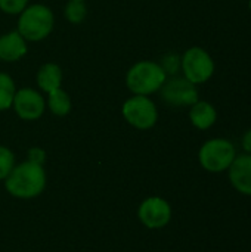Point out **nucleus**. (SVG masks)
Returning <instances> with one entry per match:
<instances>
[{
    "label": "nucleus",
    "instance_id": "obj_2",
    "mask_svg": "<svg viewBox=\"0 0 251 252\" xmlns=\"http://www.w3.org/2000/svg\"><path fill=\"white\" fill-rule=\"evenodd\" d=\"M126 83L135 94H151L163 87L166 83V72L158 63L142 61L130 68Z\"/></svg>",
    "mask_w": 251,
    "mask_h": 252
},
{
    "label": "nucleus",
    "instance_id": "obj_10",
    "mask_svg": "<svg viewBox=\"0 0 251 252\" xmlns=\"http://www.w3.org/2000/svg\"><path fill=\"white\" fill-rule=\"evenodd\" d=\"M228 170L232 186L240 193L251 196V155L235 157Z\"/></svg>",
    "mask_w": 251,
    "mask_h": 252
},
{
    "label": "nucleus",
    "instance_id": "obj_12",
    "mask_svg": "<svg viewBox=\"0 0 251 252\" xmlns=\"http://www.w3.org/2000/svg\"><path fill=\"white\" fill-rule=\"evenodd\" d=\"M61 81H62V71L56 63L43 65L37 74V84L46 93H50V92L59 89Z\"/></svg>",
    "mask_w": 251,
    "mask_h": 252
},
{
    "label": "nucleus",
    "instance_id": "obj_14",
    "mask_svg": "<svg viewBox=\"0 0 251 252\" xmlns=\"http://www.w3.org/2000/svg\"><path fill=\"white\" fill-rule=\"evenodd\" d=\"M49 109L55 115H67L71 109V99L70 96L59 87L49 93Z\"/></svg>",
    "mask_w": 251,
    "mask_h": 252
},
{
    "label": "nucleus",
    "instance_id": "obj_22",
    "mask_svg": "<svg viewBox=\"0 0 251 252\" xmlns=\"http://www.w3.org/2000/svg\"><path fill=\"white\" fill-rule=\"evenodd\" d=\"M77 1H83V0H77Z\"/></svg>",
    "mask_w": 251,
    "mask_h": 252
},
{
    "label": "nucleus",
    "instance_id": "obj_9",
    "mask_svg": "<svg viewBox=\"0 0 251 252\" xmlns=\"http://www.w3.org/2000/svg\"><path fill=\"white\" fill-rule=\"evenodd\" d=\"M13 108L22 120H37L44 111V100L40 93L33 89H22L15 93Z\"/></svg>",
    "mask_w": 251,
    "mask_h": 252
},
{
    "label": "nucleus",
    "instance_id": "obj_16",
    "mask_svg": "<svg viewBox=\"0 0 251 252\" xmlns=\"http://www.w3.org/2000/svg\"><path fill=\"white\" fill-rule=\"evenodd\" d=\"M65 16L72 24H80L86 16V6L83 1L71 0L65 7Z\"/></svg>",
    "mask_w": 251,
    "mask_h": 252
},
{
    "label": "nucleus",
    "instance_id": "obj_19",
    "mask_svg": "<svg viewBox=\"0 0 251 252\" xmlns=\"http://www.w3.org/2000/svg\"><path fill=\"white\" fill-rule=\"evenodd\" d=\"M43 159H44V152H43L41 149L34 148V149H31V151H30V161L37 162V164H40V165H41Z\"/></svg>",
    "mask_w": 251,
    "mask_h": 252
},
{
    "label": "nucleus",
    "instance_id": "obj_7",
    "mask_svg": "<svg viewBox=\"0 0 251 252\" xmlns=\"http://www.w3.org/2000/svg\"><path fill=\"white\" fill-rule=\"evenodd\" d=\"M138 216L148 229H161L169 224L172 219V208L163 198L152 196L141 204Z\"/></svg>",
    "mask_w": 251,
    "mask_h": 252
},
{
    "label": "nucleus",
    "instance_id": "obj_20",
    "mask_svg": "<svg viewBox=\"0 0 251 252\" xmlns=\"http://www.w3.org/2000/svg\"><path fill=\"white\" fill-rule=\"evenodd\" d=\"M243 148L251 155V128L244 134V137H243Z\"/></svg>",
    "mask_w": 251,
    "mask_h": 252
},
{
    "label": "nucleus",
    "instance_id": "obj_6",
    "mask_svg": "<svg viewBox=\"0 0 251 252\" xmlns=\"http://www.w3.org/2000/svg\"><path fill=\"white\" fill-rule=\"evenodd\" d=\"M182 68L185 72V78L194 84H198L207 81L212 77L215 71V63L206 50H203L201 47H191L185 52L182 58Z\"/></svg>",
    "mask_w": 251,
    "mask_h": 252
},
{
    "label": "nucleus",
    "instance_id": "obj_21",
    "mask_svg": "<svg viewBox=\"0 0 251 252\" xmlns=\"http://www.w3.org/2000/svg\"><path fill=\"white\" fill-rule=\"evenodd\" d=\"M250 9H251V0H250Z\"/></svg>",
    "mask_w": 251,
    "mask_h": 252
},
{
    "label": "nucleus",
    "instance_id": "obj_11",
    "mask_svg": "<svg viewBox=\"0 0 251 252\" xmlns=\"http://www.w3.org/2000/svg\"><path fill=\"white\" fill-rule=\"evenodd\" d=\"M27 53L25 38L18 32L12 31L0 37V59L1 61H18Z\"/></svg>",
    "mask_w": 251,
    "mask_h": 252
},
{
    "label": "nucleus",
    "instance_id": "obj_8",
    "mask_svg": "<svg viewBox=\"0 0 251 252\" xmlns=\"http://www.w3.org/2000/svg\"><path fill=\"white\" fill-rule=\"evenodd\" d=\"M163 99L175 106H186L194 105L198 100V93L195 84L186 78H173L163 84L161 90Z\"/></svg>",
    "mask_w": 251,
    "mask_h": 252
},
{
    "label": "nucleus",
    "instance_id": "obj_1",
    "mask_svg": "<svg viewBox=\"0 0 251 252\" xmlns=\"http://www.w3.org/2000/svg\"><path fill=\"white\" fill-rule=\"evenodd\" d=\"M6 190L21 199H31L38 196L46 186V173L37 162H22L10 171L6 177Z\"/></svg>",
    "mask_w": 251,
    "mask_h": 252
},
{
    "label": "nucleus",
    "instance_id": "obj_5",
    "mask_svg": "<svg viewBox=\"0 0 251 252\" xmlns=\"http://www.w3.org/2000/svg\"><path fill=\"white\" fill-rule=\"evenodd\" d=\"M123 115L129 124L139 130H148L157 123L158 114L154 102L146 96L136 94L123 105Z\"/></svg>",
    "mask_w": 251,
    "mask_h": 252
},
{
    "label": "nucleus",
    "instance_id": "obj_3",
    "mask_svg": "<svg viewBox=\"0 0 251 252\" xmlns=\"http://www.w3.org/2000/svg\"><path fill=\"white\" fill-rule=\"evenodd\" d=\"M53 28V13L44 4H33L21 12L18 32L31 41L43 40Z\"/></svg>",
    "mask_w": 251,
    "mask_h": 252
},
{
    "label": "nucleus",
    "instance_id": "obj_4",
    "mask_svg": "<svg viewBox=\"0 0 251 252\" xmlns=\"http://www.w3.org/2000/svg\"><path fill=\"white\" fill-rule=\"evenodd\" d=\"M198 158L204 170L210 173H220L228 170L235 159V148L225 139H213L203 145Z\"/></svg>",
    "mask_w": 251,
    "mask_h": 252
},
{
    "label": "nucleus",
    "instance_id": "obj_17",
    "mask_svg": "<svg viewBox=\"0 0 251 252\" xmlns=\"http://www.w3.org/2000/svg\"><path fill=\"white\" fill-rule=\"evenodd\" d=\"M15 167V157L10 149L0 146V180L6 179Z\"/></svg>",
    "mask_w": 251,
    "mask_h": 252
},
{
    "label": "nucleus",
    "instance_id": "obj_18",
    "mask_svg": "<svg viewBox=\"0 0 251 252\" xmlns=\"http://www.w3.org/2000/svg\"><path fill=\"white\" fill-rule=\"evenodd\" d=\"M28 0H0V9L6 13H21L25 6H27Z\"/></svg>",
    "mask_w": 251,
    "mask_h": 252
},
{
    "label": "nucleus",
    "instance_id": "obj_13",
    "mask_svg": "<svg viewBox=\"0 0 251 252\" xmlns=\"http://www.w3.org/2000/svg\"><path fill=\"white\" fill-rule=\"evenodd\" d=\"M189 118H191L192 124L197 128L206 130V128L212 127L215 124V121H216V111L207 102H197V103L192 105V109L189 112Z\"/></svg>",
    "mask_w": 251,
    "mask_h": 252
},
{
    "label": "nucleus",
    "instance_id": "obj_15",
    "mask_svg": "<svg viewBox=\"0 0 251 252\" xmlns=\"http://www.w3.org/2000/svg\"><path fill=\"white\" fill-rule=\"evenodd\" d=\"M15 93L16 90L13 80L7 74L0 72V111L9 109L12 106Z\"/></svg>",
    "mask_w": 251,
    "mask_h": 252
}]
</instances>
